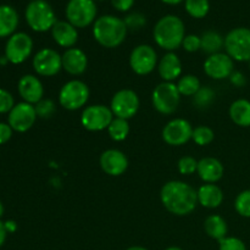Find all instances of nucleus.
<instances>
[{"mask_svg": "<svg viewBox=\"0 0 250 250\" xmlns=\"http://www.w3.org/2000/svg\"><path fill=\"white\" fill-rule=\"evenodd\" d=\"M33 68L39 76L51 77L62 70V58L54 49L44 48L34 55Z\"/></svg>", "mask_w": 250, "mask_h": 250, "instance_id": "ddd939ff", "label": "nucleus"}, {"mask_svg": "<svg viewBox=\"0 0 250 250\" xmlns=\"http://www.w3.org/2000/svg\"><path fill=\"white\" fill-rule=\"evenodd\" d=\"M19 26V14L10 5H0V38L11 37Z\"/></svg>", "mask_w": 250, "mask_h": 250, "instance_id": "b1692460", "label": "nucleus"}, {"mask_svg": "<svg viewBox=\"0 0 250 250\" xmlns=\"http://www.w3.org/2000/svg\"><path fill=\"white\" fill-rule=\"evenodd\" d=\"M186 11L194 19H204L210 10L209 0H185Z\"/></svg>", "mask_w": 250, "mask_h": 250, "instance_id": "c756f323", "label": "nucleus"}, {"mask_svg": "<svg viewBox=\"0 0 250 250\" xmlns=\"http://www.w3.org/2000/svg\"><path fill=\"white\" fill-rule=\"evenodd\" d=\"M177 167L182 175H192L198 170V161L193 156H183L178 160Z\"/></svg>", "mask_w": 250, "mask_h": 250, "instance_id": "c9c22d12", "label": "nucleus"}, {"mask_svg": "<svg viewBox=\"0 0 250 250\" xmlns=\"http://www.w3.org/2000/svg\"><path fill=\"white\" fill-rule=\"evenodd\" d=\"M126 250H148L146 248H143V247H131V248Z\"/></svg>", "mask_w": 250, "mask_h": 250, "instance_id": "49530a36", "label": "nucleus"}, {"mask_svg": "<svg viewBox=\"0 0 250 250\" xmlns=\"http://www.w3.org/2000/svg\"><path fill=\"white\" fill-rule=\"evenodd\" d=\"M200 41H202L200 50L209 55L221 53V49L225 46V38L216 31L204 32L200 36Z\"/></svg>", "mask_w": 250, "mask_h": 250, "instance_id": "bb28decb", "label": "nucleus"}, {"mask_svg": "<svg viewBox=\"0 0 250 250\" xmlns=\"http://www.w3.org/2000/svg\"><path fill=\"white\" fill-rule=\"evenodd\" d=\"M126 23L114 15H104L93 23V37L102 46L107 49L117 48L125 42L127 36Z\"/></svg>", "mask_w": 250, "mask_h": 250, "instance_id": "f03ea898", "label": "nucleus"}, {"mask_svg": "<svg viewBox=\"0 0 250 250\" xmlns=\"http://www.w3.org/2000/svg\"><path fill=\"white\" fill-rule=\"evenodd\" d=\"M94 1H102V0H94Z\"/></svg>", "mask_w": 250, "mask_h": 250, "instance_id": "8fccbe9b", "label": "nucleus"}, {"mask_svg": "<svg viewBox=\"0 0 250 250\" xmlns=\"http://www.w3.org/2000/svg\"><path fill=\"white\" fill-rule=\"evenodd\" d=\"M124 21L126 23L127 29H131V31H138L146 23V16L141 12H131L125 17Z\"/></svg>", "mask_w": 250, "mask_h": 250, "instance_id": "f704fd0d", "label": "nucleus"}, {"mask_svg": "<svg viewBox=\"0 0 250 250\" xmlns=\"http://www.w3.org/2000/svg\"><path fill=\"white\" fill-rule=\"evenodd\" d=\"M229 81L236 87H243L246 84V77H244L243 73L238 72V71H233V73L229 76Z\"/></svg>", "mask_w": 250, "mask_h": 250, "instance_id": "79ce46f5", "label": "nucleus"}, {"mask_svg": "<svg viewBox=\"0 0 250 250\" xmlns=\"http://www.w3.org/2000/svg\"><path fill=\"white\" fill-rule=\"evenodd\" d=\"M219 250H247L243 241L237 237H226L219 242Z\"/></svg>", "mask_w": 250, "mask_h": 250, "instance_id": "e433bc0d", "label": "nucleus"}, {"mask_svg": "<svg viewBox=\"0 0 250 250\" xmlns=\"http://www.w3.org/2000/svg\"><path fill=\"white\" fill-rule=\"evenodd\" d=\"M165 250H183V249L180 248V247H170V248H167Z\"/></svg>", "mask_w": 250, "mask_h": 250, "instance_id": "09e8293b", "label": "nucleus"}, {"mask_svg": "<svg viewBox=\"0 0 250 250\" xmlns=\"http://www.w3.org/2000/svg\"><path fill=\"white\" fill-rule=\"evenodd\" d=\"M34 109H36L37 116L41 117V119H49L54 115L56 106L53 100L42 99L41 102L34 105Z\"/></svg>", "mask_w": 250, "mask_h": 250, "instance_id": "72a5a7b5", "label": "nucleus"}, {"mask_svg": "<svg viewBox=\"0 0 250 250\" xmlns=\"http://www.w3.org/2000/svg\"><path fill=\"white\" fill-rule=\"evenodd\" d=\"M2 214H4V207H2V203L0 202V217L2 216Z\"/></svg>", "mask_w": 250, "mask_h": 250, "instance_id": "de8ad7c7", "label": "nucleus"}, {"mask_svg": "<svg viewBox=\"0 0 250 250\" xmlns=\"http://www.w3.org/2000/svg\"><path fill=\"white\" fill-rule=\"evenodd\" d=\"M249 67H250V61H249Z\"/></svg>", "mask_w": 250, "mask_h": 250, "instance_id": "3c124183", "label": "nucleus"}, {"mask_svg": "<svg viewBox=\"0 0 250 250\" xmlns=\"http://www.w3.org/2000/svg\"><path fill=\"white\" fill-rule=\"evenodd\" d=\"M107 132L112 141L122 142L127 138L129 134V124L128 120L120 119V117H114L110 126L107 127Z\"/></svg>", "mask_w": 250, "mask_h": 250, "instance_id": "c85d7f7f", "label": "nucleus"}, {"mask_svg": "<svg viewBox=\"0 0 250 250\" xmlns=\"http://www.w3.org/2000/svg\"><path fill=\"white\" fill-rule=\"evenodd\" d=\"M177 88L181 95H185V97H194L198 93V90L202 88V84H200V81L197 76L185 75L178 80Z\"/></svg>", "mask_w": 250, "mask_h": 250, "instance_id": "cd10ccee", "label": "nucleus"}, {"mask_svg": "<svg viewBox=\"0 0 250 250\" xmlns=\"http://www.w3.org/2000/svg\"><path fill=\"white\" fill-rule=\"evenodd\" d=\"M160 1H163L164 4H167V5H178L181 4V2L185 1V0H160Z\"/></svg>", "mask_w": 250, "mask_h": 250, "instance_id": "a18cd8bd", "label": "nucleus"}, {"mask_svg": "<svg viewBox=\"0 0 250 250\" xmlns=\"http://www.w3.org/2000/svg\"><path fill=\"white\" fill-rule=\"evenodd\" d=\"M112 120H114V114L111 109L102 104L85 107L81 115V124L87 131L90 132L107 129Z\"/></svg>", "mask_w": 250, "mask_h": 250, "instance_id": "1a4fd4ad", "label": "nucleus"}, {"mask_svg": "<svg viewBox=\"0 0 250 250\" xmlns=\"http://www.w3.org/2000/svg\"><path fill=\"white\" fill-rule=\"evenodd\" d=\"M66 19L76 28H85L97 20L98 7L94 0H68Z\"/></svg>", "mask_w": 250, "mask_h": 250, "instance_id": "39448f33", "label": "nucleus"}, {"mask_svg": "<svg viewBox=\"0 0 250 250\" xmlns=\"http://www.w3.org/2000/svg\"><path fill=\"white\" fill-rule=\"evenodd\" d=\"M89 99V88L80 80L68 81L61 87L59 93V103L61 106L70 111L81 109Z\"/></svg>", "mask_w": 250, "mask_h": 250, "instance_id": "423d86ee", "label": "nucleus"}, {"mask_svg": "<svg viewBox=\"0 0 250 250\" xmlns=\"http://www.w3.org/2000/svg\"><path fill=\"white\" fill-rule=\"evenodd\" d=\"M37 112L34 105L23 102L15 105L9 112V125L12 131L26 132L34 125L37 120Z\"/></svg>", "mask_w": 250, "mask_h": 250, "instance_id": "2eb2a0df", "label": "nucleus"}, {"mask_svg": "<svg viewBox=\"0 0 250 250\" xmlns=\"http://www.w3.org/2000/svg\"><path fill=\"white\" fill-rule=\"evenodd\" d=\"M193 127L187 120L175 119L166 124L163 129V139L168 146H180L192 139Z\"/></svg>", "mask_w": 250, "mask_h": 250, "instance_id": "4468645a", "label": "nucleus"}, {"mask_svg": "<svg viewBox=\"0 0 250 250\" xmlns=\"http://www.w3.org/2000/svg\"><path fill=\"white\" fill-rule=\"evenodd\" d=\"M233 60L226 53L209 55L204 62V72L212 80H226L233 73Z\"/></svg>", "mask_w": 250, "mask_h": 250, "instance_id": "dca6fc26", "label": "nucleus"}, {"mask_svg": "<svg viewBox=\"0 0 250 250\" xmlns=\"http://www.w3.org/2000/svg\"><path fill=\"white\" fill-rule=\"evenodd\" d=\"M100 167L109 176H121L128 167V159L117 149H109L100 155Z\"/></svg>", "mask_w": 250, "mask_h": 250, "instance_id": "f3484780", "label": "nucleus"}, {"mask_svg": "<svg viewBox=\"0 0 250 250\" xmlns=\"http://www.w3.org/2000/svg\"><path fill=\"white\" fill-rule=\"evenodd\" d=\"M199 177L205 183H216L224 176V165L220 160L215 158H204L198 161V170Z\"/></svg>", "mask_w": 250, "mask_h": 250, "instance_id": "412c9836", "label": "nucleus"}, {"mask_svg": "<svg viewBox=\"0 0 250 250\" xmlns=\"http://www.w3.org/2000/svg\"><path fill=\"white\" fill-rule=\"evenodd\" d=\"M33 50V41L31 37L23 32L14 33L7 41L5 46V56L9 62L22 63L31 56Z\"/></svg>", "mask_w": 250, "mask_h": 250, "instance_id": "f8f14e48", "label": "nucleus"}, {"mask_svg": "<svg viewBox=\"0 0 250 250\" xmlns=\"http://www.w3.org/2000/svg\"><path fill=\"white\" fill-rule=\"evenodd\" d=\"M160 199L168 212L185 216L194 211L198 204L197 190L182 181H170L161 188Z\"/></svg>", "mask_w": 250, "mask_h": 250, "instance_id": "f257e3e1", "label": "nucleus"}, {"mask_svg": "<svg viewBox=\"0 0 250 250\" xmlns=\"http://www.w3.org/2000/svg\"><path fill=\"white\" fill-rule=\"evenodd\" d=\"M24 17L33 31L46 32L56 23V16L54 9L46 0H32L26 7Z\"/></svg>", "mask_w": 250, "mask_h": 250, "instance_id": "20e7f679", "label": "nucleus"}, {"mask_svg": "<svg viewBox=\"0 0 250 250\" xmlns=\"http://www.w3.org/2000/svg\"><path fill=\"white\" fill-rule=\"evenodd\" d=\"M158 63V54L155 49L148 44H141L132 50L129 55V66L132 71L139 76L149 75Z\"/></svg>", "mask_w": 250, "mask_h": 250, "instance_id": "9b49d317", "label": "nucleus"}, {"mask_svg": "<svg viewBox=\"0 0 250 250\" xmlns=\"http://www.w3.org/2000/svg\"><path fill=\"white\" fill-rule=\"evenodd\" d=\"M15 106L14 97L7 90L0 88V114L10 112Z\"/></svg>", "mask_w": 250, "mask_h": 250, "instance_id": "58836bf2", "label": "nucleus"}, {"mask_svg": "<svg viewBox=\"0 0 250 250\" xmlns=\"http://www.w3.org/2000/svg\"><path fill=\"white\" fill-rule=\"evenodd\" d=\"M139 105H141V102L134 90L121 89L115 93L112 97L110 109L114 116L129 120L138 112Z\"/></svg>", "mask_w": 250, "mask_h": 250, "instance_id": "9d476101", "label": "nucleus"}, {"mask_svg": "<svg viewBox=\"0 0 250 250\" xmlns=\"http://www.w3.org/2000/svg\"><path fill=\"white\" fill-rule=\"evenodd\" d=\"M182 46L188 53H195V51L200 50V46H202L200 37L197 36V34H188L183 39Z\"/></svg>", "mask_w": 250, "mask_h": 250, "instance_id": "4c0bfd02", "label": "nucleus"}, {"mask_svg": "<svg viewBox=\"0 0 250 250\" xmlns=\"http://www.w3.org/2000/svg\"><path fill=\"white\" fill-rule=\"evenodd\" d=\"M155 43L168 53L182 46L186 27L182 20L175 15H166L155 23L153 31Z\"/></svg>", "mask_w": 250, "mask_h": 250, "instance_id": "7ed1b4c3", "label": "nucleus"}, {"mask_svg": "<svg viewBox=\"0 0 250 250\" xmlns=\"http://www.w3.org/2000/svg\"><path fill=\"white\" fill-rule=\"evenodd\" d=\"M234 209L241 216L250 217V189L243 190L237 195Z\"/></svg>", "mask_w": 250, "mask_h": 250, "instance_id": "473e14b6", "label": "nucleus"}, {"mask_svg": "<svg viewBox=\"0 0 250 250\" xmlns=\"http://www.w3.org/2000/svg\"><path fill=\"white\" fill-rule=\"evenodd\" d=\"M111 5L117 11L127 12L133 7L134 0H111Z\"/></svg>", "mask_w": 250, "mask_h": 250, "instance_id": "ea45409f", "label": "nucleus"}, {"mask_svg": "<svg viewBox=\"0 0 250 250\" xmlns=\"http://www.w3.org/2000/svg\"><path fill=\"white\" fill-rule=\"evenodd\" d=\"M226 54L237 61H250V28L238 27L225 37Z\"/></svg>", "mask_w": 250, "mask_h": 250, "instance_id": "6e6552de", "label": "nucleus"}, {"mask_svg": "<svg viewBox=\"0 0 250 250\" xmlns=\"http://www.w3.org/2000/svg\"><path fill=\"white\" fill-rule=\"evenodd\" d=\"M204 229L210 238L216 239L219 242L221 239L226 238L227 232H229L226 221L220 215H210V216H208L207 220L204 221Z\"/></svg>", "mask_w": 250, "mask_h": 250, "instance_id": "a878e982", "label": "nucleus"}, {"mask_svg": "<svg viewBox=\"0 0 250 250\" xmlns=\"http://www.w3.org/2000/svg\"><path fill=\"white\" fill-rule=\"evenodd\" d=\"M229 117L241 127L250 126V102L247 99H238L229 106Z\"/></svg>", "mask_w": 250, "mask_h": 250, "instance_id": "393cba45", "label": "nucleus"}, {"mask_svg": "<svg viewBox=\"0 0 250 250\" xmlns=\"http://www.w3.org/2000/svg\"><path fill=\"white\" fill-rule=\"evenodd\" d=\"M215 100V92L209 87H202L198 90L197 94L194 95V100L193 103L195 104V106L199 107V109H207L210 105L212 104V102Z\"/></svg>", "mask_w": 250, "mask_h": 250, "instance_id": "2f4dec72", "label": "nucleus"}, {"mask_svg": "<svg viewBox=\"0 0 250 250\" xmlns=\"http://www.w3.org/2000/svg\"><path fill=\"white\" fill-rule=\"evenodd\" d=\"M158 71L164 82H173L182 73V62L175 53H167L161 58Z\"/></svg>", "mask_w": 250, "mask_h": 250, "instance_id": "4be33fe9", "label": "nucleus"}, {"mask_svg": "<svg viewBox=\"0 0 250 250\" xmlns=\"http://www.w3.org/2000/svg\"><path fill=\"white\" fill-rule=\"evenodd\" d=\"M62 68L72 76H80L84 73L88 66V58L83 50L78 48H70L61 55Z\"/></svg>", "mask_w": 250, "mask_h": 250, "instance_id": "6ab92c4d", "label": "nucleus"}, {"mask_svg": "<svg viewBox=\"0 0 250 250\" xmlns=\"http://www.w3.org/2000/svg\"><path fill=\"white\" fill-rule=\"evenodd\" d=\"M51 36L55 43L62 48H73L78 41V32L68 21H56L51 28Z\"/></svg>", "mask_w": 250, "mask_h": 250, "instance_id": "aec40b11", "label": "nucleus"}, {"mask_svg": "<svg viewBox=\"0 0 250 250\" xmlns=\"http://www.w3.org/2000/svg\"><path fill=\"white\" fill-rule=\"evenodd\" d=\"M6 234H7V231H6V229H5V224L4 222L0 221V247L5 243Z\"/></svg>", "mask_w": 250, "mask_h": 250, "instance_id": "37998d69", "label": "nucleus"}, {"mask_svg": "<svg viewBox=\"0 0 250 250\" xmlns=\"http://www.w3.org/2000/svg\"><path fill=\"white\" fill-rule=\"evenodd\" d=\"M151 102L156 111L163 115H171L177 110L181 94L177 84L173 82H163L156 85L151 94Z\"/></svg>", "mask_w": 250, "mask_h": 250, "instance_id": "0eeeda50", "label": "nucleus"}, {"mask_svg": "<svg viewBox=\"0 0 250 250\" xmlns=\"http://www.w3.org/2000/svg\"><path fill=\"white\" fill-rule=\"evenodd\" d=\"M12 128L9 124H0V144H4L11 138Z\"/></svg>", "mask_w": 250, "mask_h": 250, "instance_id": "a19ab883", "label": "nucleus"}, {"mask_svg": "<svg viewBox=\"0 0 250 250\" xmlns=\"http://www.w3.org/2000/svg\"><path fill=\"white\" fill-rule=\"evenodd\" d=\"M198 203L208 209H216L224 202V192L215 183H207L198 189Z\"/></svg>", "mask_w": 250, "mask_h": 250, "instance_id": "5701e85b", "label": "nucleus"}, {"mask_svg": "<svg viewBox=\"0 0 250 250\" xmlns=\"http://www.w3.org/2000/svg\"><path fill=\"white\" fill-rule=\"evenodd\" d=\"M4 224H5V229H6L7 233H9V232L16 231V224H15L14 221H6L4 222Z\"/></svg>", "mask_w": 250, "mask_h": 250, "instance_id": "c03bdc74", "label": "nucleus"}, {"mask_svg": "<svg viewBox=\"0 0 250 250\" xmlns=\"http://www.w3.org/2000/svg\"><path fill=\"white\" fill-rule=\"evenodd\" d=\"M215 138V133L210 127L208 126H198L193 128L192 139L195 144L200 146H209Z\"/></svg>", "mask_w": 250, "mask_h": 250, "instance_id": "7c9ffc66", "label": "nucleus"}, {"mask_svg": "<svg viewBox=\"0 0 250 250\" xmlns=\"http://www.w3.org/2000/svg\"><path fill=\"white\" fill-rule=\"evenodd\" d=\"M19 93L22 99L26 103L36 105L37 103L43 99L44 88L41 80L33 75H24L19 81Z\"/></svg>", "mask_w": 250, "mask_h": 250, "instance_id": "a211bd4d", "label": "nucleus"}]
</instances>
